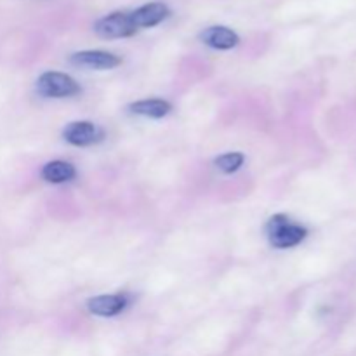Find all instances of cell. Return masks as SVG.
<instances>
[{
    "label": "cell",
    "instance_id": "cell-1",
    "mask_svg": "<svg viewBox=\"0 0 356 356\" xmlns=\"http://www.w3.org/2000/svg\"><path fill=\"white\" fill-rule=\"evenodd\" d=\"M266 235L275 249H291L306 238V229L292 222L285 214H277L266 222Z\"/></svg>",
    "mask_w": 356,
    "mask_h": 356
},
{
    "label": "cell",
    "instance_id": "cell-2",
    "mask_svg": "<svg viewBox=\"0 0 356 356\" xmlns=\"http://www.w3.org/2000/svg\"><path fill=\"white\" fill-rule=\"evenodd\" d=\"M94 31L103 38H127L138 33L131 10H115L94 23Z\"/></svg>",
    "mask_w": 356,
    "mask_h": 356
},
{
    "label": "cell",
    "instance_id": "cell-3",
    "mask_svg": "<svg viewBox=\"0 0 356 356\" xmlns=\"http://www.w3.org/2000/svg\"><path fill=\"white\" fill-rule=\"evenodd\" d=\"M37 90L44 97H70L80 92V86L70 75L61 72H45L38 76Z\"/></svg>",
    "mask_w": 356,
    "mask_h": 356
},
{
    "label": "cell",
    "instance_id": "cell-4",
    "mask_svg": "<svg viewBox=\"0 0 356 356\" xmlns=\"http://www.w3.org/2000/svg\"><path fill=\"white\" fill-rule=\"evenodd\" d=\"M63 138L73 146H92L104 139V131L92 122H72L63 129Z\"/></svg>",
    "mask_w": 356,
    "mask_h": 356
},
{
    "label": "cell",
    "instance_id": "cell-5",
    "mask_svg": "<svg viewBox=\"0 0 356 356\" xmlns=\"http://www.w3.org/2000/svg\"><path fill=\"white\" fill-rule=\"evenodd\" d=\"M70 63L80 68L113 70L122 63V58L108 51H80L70 56Z\"/></svg>",
    "mask_w": 356,
    "mask_h": 356
},
{
    "label": "cell",
    "instance_id": "cell-6",
    "mask_svg": "<svg viewBox=\"0 0 356 356\" xmlns=\"http://www.w3.org/2000/svg\"><path fill=\"white\" fill-rule=\"evenodd\" d=\"M131 16L139 31L163 23V21L170 16V9L169 6H165L163 2H149L138 7V9L131 10Z\"/></svg>",
    "mask_w": 356,
    "mask_h": 356
},
{
    "label": "cell",
    "instance_id": "cell-7",
    "mask_svg": "<svg viewBox=\"0 0 356 356\" xmlns=\"http://www.w3.org/2000/svg\"><path fill=\"white\" fill-rule=\"evenodd\" d=\"M200 40L216 51H229L240 44V37L236 31H233L232 28L219 26V24L205 28L200 33Z\"/></svg>",
    "mask_w": 356,
    "mask_h": 356
},
{
    "label": "cell",
    "instance_id": "cell-8",
    "mask_svg": "<svg viewBox=\"0 0 356 356\" xmlns=\"http://www.w3.org/2000/svg\"><path fill=\"white\" fill-rule=\"evenodd\" d=\"M125 305H127V301H125L124 296L103 294L96 296V298H90L89 301H87V309L96 316L110 318V316H117L118 313L124 312Z\"/></svg>",
    "mask_w": 356,
    "mask_h": 356
},
{
    "label": "cell",
    "instance_id": "cell-9",
    "mask_svg": "<svg viewBox=\"0 0 356 356\" xmlns=\"http://www.w3.org/2000/svg\"><path fill=\"white\" fill-rule=\"evenodd\" d=\"M40 174L42 179L47 181V183L61 184L72 181L76 176V170L70 162H65V160H52V162L45 163Z\"/></svg>",
    "mask_w": 356,
    "mask_h": 356
},
{
    "label": "cell",
    "instance_id": "cell-10",
    "mask_svg": "<svg viewBox=\"0 0 356 356\" xmlns=\"http://www.w3.org/2000/svg\"><path fill=\"white\" fill-rule=\"evenodd\" d=\"M170 110H172L170 103L163 99H143L129 104L131 113L148 118H163L170 113Z\"/></svg>",
    "mask_w": 356,
    "mask_h": 356
},
{
    "label": "cell",
    "instance_id": "cell-11",
    "mask_svg": "<svg viewBox=\"0 0 356 356\" xmlns=\"http://www.w3.org/2000/svg\"><path fill=\"white\" fill-rule=\"evenodd\" d=\"M243 160H245V156H243L242 153L232 152V153H225V155L218 156V159L214 160V165L216 169L221 170L222 174H233L243 165Z\"/></svg>",
    "mask_w": 356,
    "mask_h": 356
}]
</instances>
